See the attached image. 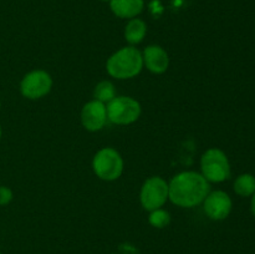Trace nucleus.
Returning <instances> with one entry per match:
<instances>
[{"label": "nucleus", "mask_w": 255, "mask_h": 254, "mask_svg": "<svg viewBox=\"0 0 255 254\" xmlns=\"http://www.w3.org/2000/svg\"><path fill=\"white\" fill-rule=\"evenodd\" d=\"M169 201L181 208H194L203 203L211 183L197 171H182L168 182Z\"/></svg>", "instance_id": "nucleus-1"}, {"label": "nucleus", "mask_w": 255, "mask_h": 254, "mask_svg": "<svg viewBox=\"0 0 255 254\" xmlns=\"http://www.w3.org/2000/svg\"><path fill=\"white\" fill-rule=\"evenodd\" d=\"M143 70L142 51L137 46L121 47L110 55L106 61V71L115 80H131L138 76Z\"/></svg>", "instance_id": "nucleus-2"}, {"label": "nucleus", "mask_w": 255, "mask_h": 254, "mask_svg": "<svg viewBox=\"0 0 255 254\" xmlns=\"http://www.w3.org/2000/svg\"><path fill=\"white\" fill-rule=\"evenodd\" d=\"M124 157L114 147H102L92 158V171L104 182L117 181L124 173Z\"/></svg>", "instance_id": "nucleus-3"}, {"label": "nucleus", "mask_w": 255, "mask_h": 254, "mask_svg": "<svg viewBox=\"0 0 255 254\" xmlns=\"http://www.w3.org/2000/svg\"><path fill=\"white\" fill-rule=\"evenodd\" d=\"M201 173L209 183H223L232 174L231 162L223 149L211 147L201 157Z\"/></svg>", "instance_id": "nucleus-4"}, {"label": "nucleus", "mask_w": 255, "mask_h": 254, "mask_svg": "<svg viewBox=\"0 0 255 254\" xmlns=\"http://www.w3.org/2000/svg\"><path fill=\"white\" fill-rule=\"evenodd\" d=\"M107 120L117 126H128L138 121L142 106L138 100L131 96H116L106 105Z\"/></svg>", "instance_id": "nucleus-5"}, {"label": "nucleus", "mask_w": 255, "mask_h": 254, "mask_svg": "<svg viewBox=\"0 0 255 254\" xmlns=\"http://www.w3.org/2000/svg\"><path fill=\"white\" fill-rule=\"evenodd\" d=\"M169 201L168 182L161 176H152L147 178L139 191V203L147 212L164 207Z\"/></svg>", "instance_id": "nucleus-6"}, {"label": "nucleus", "mask_w": 255, "mask_h": 254, "mask_svg": "<svg viewBox=\"0 0 255 254\" xmlns=\"http://www.w3.org/2000/svg\"><path fill=\"white\" fill-rule=\"evenodd\" d=\"M54 86V80L50 72L42 69H35L26 72L20 81V94L27 100L44 99L51 92Z\"/></svg>", "instance_id": "nucleus-7"}, {"label": "nucleus", "mask_w": 255, "mask_h": 254, "mask_svg": "<svg viewBox=\"0 0 255 254\" xmlns=\"http://www.w3.org/2000/svg\"><path fill=\"white\" fill-rule=\"evenodd\" d=\"M202 206H203L204 213L209 219L219 222L228 218L229 214L232 213L233 201L226 191L217 189L207 194Z\"/></svg>", "instance_id": "nucleus-8"}, {"label": "nucleus", "mask_w": 255, "mask_h": 254, "mask_svg": "<svg viewBox=\"0 0 255 254\" xmlns=\"http://www.w3.org/2000/svg\"><path fill=\"white\" fill-rule=\"evenodd\" d=\"M81 125L86 131L99 132L106 126L109 122L107 120V107L102 102L92 99L87 101L82 106L81 114H80Z\"/></svg>", "instance_id": "nucleus-9"}, {"label": "nucleus", "mask_w": 255, "mask_h": 254, "mask_svg": "<svg viewBox=\"0 0 255 254\" xmlns=\"http://www.w3.org/2000/svg\"><path fill=\"white\" fill-rule=\"evenodd\" d=\"M142 59H143V69H147L153 75L164 74L168 70L171 62L167 50L157 44L144 47L142 51Z\"/></svg>", "instance_id": "nucleus-10"}, {"label": "nucleus", "mask_w": 255, "mask_h": 254, "mask_svg": "<svg viewBox=\"0 0 255 254\" xmlns=\"http://www.w3.org/2000/svg\"><path fill=\"white\" fill-rule=\"evenodd\" d=\"M110 9L120 19H133L144 9V0H111Z\"/></svg>", "instance_id": "nucleus-11"}, {"label": "nucleus", "mask_w": 255, "mask_h": 254, "mask_svg": "<svg viewBox=\"0 0 255 254\" xmlns=\"http://www.w3.org/2000/svg\"><path fill=\"white\" fill-rule=\"evenodd\" d=\"M147 35V24L139 17L129 19L125 26L124 36L127 44L131 46H137L144 40Z\"/></svg>", "instance_id": "nucleus-12"}, {"label": "nucleus", "mask_w": 255, "mask_h": 254, "mask_svg": "<svg viewBox=\"0 0 255 254\" xmlns=\"http://www.w3.org/2000/svg\"><path fill=\"white\" fill-rule=\"evenodd\" d=\"M233 189L239 197H252L255 192V176L252 173H242L234 179Z\"/></svg>", "instance_id": "nucleus-13"}, {"label": "nucleus", "mask_w": 255, "mask_h": 254, "mask_svg": "<svg viewBox=\"0 0 255 254\" xmlns=\"http://www.w3.org/2000/svg\"><path fill=\"white\" fill-rule=\"evenodd\" d=\"M116 96V87L110 80H102L94 89V99L105 105L111 102Z\"/></svg>", "instance_id": "nucleus-14"}, {"label": "nucleus", "mask_w": 255, "mask_h": 254, "mask_svg": "<svg viewBox=\"0 0 255 254\" xmlns=\"http://www.w3.org/2000/svg\"><path fill=\"white\" fill-rule=\"evenodd\" d=\"M171 213H169L167 209H164L163 207L158 209H154V211H151L148 214V223L151 224L153 228H166V227H168L169 224H171Z\"/></svg>", "instance_id": "nucleus-15"}, {"label": "nucleus", "mask_w": 255, "mask_h": 254, "mask_svg": "<svg viewBox=\"0 0 255 254\" xmlns=\"http://www.w3.org/2000/svg\"><path fill=\"white\" fill-rule=\"evenodd\" d=\"M14 198L11 188L6 186H0V206H7Z\"/></svg>", "instance_id": "nucleus-16"}, {"label": "nucleus", "mask_w": 255, "mask_h": 254, "mask_svg": "<svg viewBox=\"0 0 255 254\" xmlns=\"http://www.w3.org/2000/svg\"><path fill=\"white\" fill-rule=\"evenodd\" d=\"M251 211H252V214L255 217V192L253 193V196H252V201H251Z\"/></svg>", "instance_id": "nucleus-17"}, {"label": "nucleus", "mask_w": 255, "mask_h": 254, "mask_svg": "<svg viewBox=\"0 0 255 254\" xmlns=\"http://www.w3.org/2000/svg\"><path fill=\"white\" fill-rule=\"evenodd\" d=\"M101 1H104V2H110V1H111V0H101Z\"/></svg>", "instance_id": "nucleus-18"}, {"label": "nucleus", "mask_w": 255, "mask_h": 254, "mask_svg": "<svg viewBox=\"0 0 255 254\" xmlns=\"http://www.w3.org/2000/svg\"><path fill=\"white\" fill-rule=\"evenodd\" d=\"M1 134H2V131H1V127H0V138H1Z\"/></svg>", "instance_id": "nucleus-19"}, {"label": "nucleus", "mask_w": 255, "mask_h": 254, "mask_svg": "<svg viewBox=\"0 0 255 254\" xmlns=\"http://www.w3.org/2000/svg\"><path fill=\"white\" fill-rule=\"evenodd\" d=\"M0 109H1V102H0Z\"/></svg>", "instance_id": "nucleus-20"}, {"label": "nucleus", "mask_w": 255, "mask_h": 254, "mask_svg": "<svg viewBox=\"0 0 255 254\" xmlns=\"http://www.w3.org/2000/svg\"><path fill=\"white\" fill-rule=\"evenodd\" d=\"M0 254H2V253H1V252H0Z\"/></svg>", "instance_id": "nucleus-21"}]
</instances>
